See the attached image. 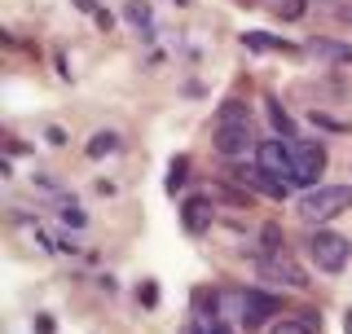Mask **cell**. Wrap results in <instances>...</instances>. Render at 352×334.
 <instances>
[{
    "instance_id": "obj_10",
    "label": "cell",
    "mask_w": 352,
    "mask_h": 334,
    "mask_svg": "<svg viewBox=\"0 0 352 334\" xmlns=\"http://www.w3.org/2000/svg\"><path fill=\"white\" fill-rule=\"evenodd\" d=\"M269 334H322V317L317 313H295V317H282L273 321Z\"/></svg>"
},
{
    "instance_id": "obj_21",
    "label": "cell",
    "mask_w": 352,
    "mask_h": 334,
    "mask_svg": "<svg viewBox=\"0 0 352 334\" xmlns=\"http://www.w3.org/2000/svg\"><path fill=\"white\" fill-rule=\"evenodd\" d=\"M141 304H146V308H154V304H159V291H154V282H141Z\"/></svg>"
},
{
    "instance_id": "obj_9",
    "label": "cell",
    "mask_w": 352,
    "mask_h": 334,
    "mask_svg": "<svg viewBox=\"0 0 352 334\" xmlns=\"http://www.w3.org/2000/svg\"><path fill=\"white\" fill-rule=\"evenodd\" d=\"M181 225H185V233H194V238H203V233H212V225H216L212 198H190V203L181 207Z\"/></svg>"
},
{
    "instance_id": "obj_5",
    "label": "cell",
    "mask_w": 352,
    "mask_h": 334,
    "mask_svg": "<svg viewBox=\"0 0 352 334\" xmlns=\"http://www.w3.org/2000/svg\"><path fill=\"white\" fill-rule=\"evenodd\" d=\"M291 159H295V185L313 189L326 172V146L322 141H291Z\"/></svg>"
},
{
    "instance_id": "obj_8",
    "label": "cell",
    "mask_w": 352,
    "mask_h": 334,
    "mask_svg": "<svg viewBox=\"0 0 352 334\" xmlns=\"http://www.w3.org/2000/svg\"><path fill=\"white\" fill-rule=\"evenodd\" d=\"M234 181L238 185H247V189H256V194H264V198H273V203H282L286 194H291V185H282V181H273L269 172L256 163V167H238L234 172Z\"/></svg>"
},
{
    "instance_id": "obj_14",
    "label": "cell",
    "mask_w": 352,
    "mask_h": 334,
    "mask_svg": "<svg viewBox=\"0 0 352 334\" xmlns=\"http://www.w3.org/2000/svg\"><path fill=\"white\" fill-rule=\"evenodd\" d=\"M115 150H119L115 132H93V137H88V159H106V154H115Z\"/></svg>"
},
{
    "instance_id": "obj_23",
    "label": "cell",
    "mask_w": 352,
    "mask_h": 334,
    "mask_svg": "<svg viewBox=\"0 0 352 334\" xmlns=\"http://www.w3.org/2000/svg\"><path fill=\"white\" fill-rule=\"evenodd\" d=\"M75 9H84V14H97V0H75Z\"/></svg>"
},
{
    "instance_id": "obj_22",
    "label": "cell",
    "mask_w": 352,
    "mask_h": 334,
    "mask_svg": "<svg viewBox=\"0 0 352 334\" xmlns=\"http://www.w3.org/2000/svg\"><path fill=\"white\" fill-rule=\"evenodd\" d=\"M36 334H53V317H49V313L36 317Z\"/></svg>"
},
{
    "instance_id": "obj_15",
    "label": "cell",
    "mask_w": 352,
    "mask_h": 334,
    "mask_svg": "<svg viewBox=\"0 0 352 334\" xmlns=\"http://www.w3.org/2000/svg\"><path fill=\"white\" fill-rule=\"evenodd\" d=\"M282 247H286L282 229H278V225H264V229H260V247H256V255H269V251H282Z\"/></svg>"
},
{
    "instance_id": "obj_16",
    "label": "cell",
    "mask_w": 352,
    "mask_h": 334,
    "mask_svg": "<svg viewBox=\"0 0 352 334\" xmlns=\"http://www.w3.org/2000/svg\"><path fill=\"white\" fill-rule=\"evenodd\" d=\"M269 9H273V14H278L282 22L304 18V0H269Z\"/></svg>"
},
{
    "instance_id": "obj_13",
    "label": "cell",
    "mask_w": 352,
    "mask_h": 334,
    "mask_svg": "<svg viewBox=\"0 0 352 334\" xmlns=\"http://www.w3.org/2000/svg\"><path fill=\"white\" fill-rule=\"evenodd\" d=\"M220 124H251V110L242 97H225L220 102Z\"/></svg>"
},
{
    "instance_id": "obj_24",
    "label": "cell",
    "mask_w": 352,
    "mask_h": 334,
    "mask_svg": "<svg viewBox=\"0 0 352 334\" xmlns=\"http://www.w3.org/2000/svg\"><path fill=\"white\" fill-rule=\"evenodd\" d=\"M344 330L352 334V308H348V313H344Z\"/></svg>"
},
{
    "instance_id": "obj_7",
    "label": "cell",
    "mask_w": 352,
    "mask_h": 334,
    "mask_svg": "<svg viewBox=\"0 0 352 334\" xmlns=\"http://www.w3.org/2000/svg\"><path fill=\"white\" fill-rule=\"evenodd\" d=\"M260 141L251 137V124H220L216 128V150L225 154V159H242L247 150H256Z\"/></svg>"
},
{
    "instance_id": "obj_12",
    "label": "cell",
    "mask_w": 352,
    "mask_h": 334,
    "mask_svg": "<svg viewBox=\"0 0 352 334\" xmlns=\"http://www.w3.org/2000/svg\"><path fill=\"white\" fill-rule=\"evenodd\" d=\"M242 44H247V49H256V53H295L291 44H282V40L264 36V31H247V36H242Z\"/></svg>"
},
{
    "instance_id": "obj_1",
    "label": "cell",
    "mask_w": 352,
    "mask_h": 334,
    "mask_svg": "<svg viewBox=\"0 0 352 334\" xmlns=\"http://www.w3.org/2000/svg\"><path fill=\"white\" fill-rule=\"evenodd\" d=\"M212 317L256 330V326L278 317V299L264 295V291H216L212 295Z\"/></svg>"
},
{
    "instance_id": "obj_17",
    "label": "cell",
    "mask_w": 352,
    "mask_h": 334,
    "mask_svg": "<svg viewBox=\"0 0 352 334\" xmlns=\"http://www.w3.org/2000/svg\"><path fill=\"white\" fill-rule=\"evenodd\" d=\"M269 119H273V128H278V132H282L286 141L295 137V124H291V115H286V110H282L278 102H269Z\"/></svg>"
},
{
    "instance_id": "obj_18",
    "label": "cell",
    "mask_w": 352,
    "mask_h": 334,
    "mask_svg": "<svg viewBox=\"0 0 352 334\" xmlns=\"http://www.w3.org/2000/svg\"><path fill=\"white\" fill-rule=\"evenodd\" d=\"M185 172H190V159H172V167H168V194H176V189L185 185Z\"/></svg>"
},
{
    "instance_id": "obj_20",
    "label": "cell",
    "mask_w": 352,
    "mask_h": 334,
    "mask_svg": "<svg viewBox=\"0 0 352 334\" xmlns=\"http://www.w3.org/2000/svg\"><path fill=\"white\" fill-rule=\"evenodd\" d=\"M128 22H132V27H146V22H150V9L146 5H128Z\"/></svg>"
},
{
    "instance_id": "obj_3",
    "label": "cell",
    "mask_w": 352,
    "mask_h": 334,
    "mask_svg": "<svg viewBox=\"0 0 352 334\" xmlns=\"http://www.w3.org/2000/svg\"><path fill=\"white\" fill-rule=\"evenodd\" d=\"M308 251H313L317 269L322 273H344L348 269V255H352V242L344 233H330V229H317L313 238H308Z\"/></svg>"
},
{
    "instance_id": "obj_11",
    "label": "cell",
    "mask_w": 352,
    "mask_h": 334,
    "mask_svg": "<svg viewBox=\"0 0 352 334\" xmlns=\"http://www.w3.org/2000/svg\"><path fill=\"white\" fill-rule=\"evenodd\" d=\"M308 53H313V58H326V62H352V44H335V40H313Z\"/></svg>"
},
{
    "instance_id": "obj_6",
    "label": "cell",
    "mask_w": 352,
    "mask_h": 334,
    "mask_svg": "<svg viewBox=\"0 0 352 334\" xmlns=\"http://www.w3.org/2000/svg\"><path fill=\"white\" fill-rule=\"evenodd\" d=\"M256 163L273 176V181H282V185H291V181H295L291 141H260V146H256Z\"/></svg>"
},
{
    "instance_id": "obj_19",
    "label": "cell",
    "mask_w": 352,
    "mask_h": 334,
    "mask_svg": "<svg viewBox=\"0 0 352 334\" xmlns=\"http://www.w3.org/2000/svg\"><path fill=\"white\" fill-rule=\"evenodd\" d=\"M84 220H88V216H84V211L75 207V203H66V207H62V225H71V229H84Z\"/></svg>"
},
{
    "instance_id": "obj_2",
    "label": "cell",
    "mask_w": 352,
    "mask_h": 334,
    "mask_svg": "<svg viewBox=\"0 0 352 334\" xmlns=\"http://www.w3.org/2000/svg\"><path fill=\"white\" fill-rule=\"evenodd\" d=\"M348 207H352V185H313L295 203L300 220H308V225H326V220L344 216Z\"/></svg>"
},
{
    "instance_id": "obj_4",
    "label": "cell",
    "mask_w": 352,
    "mask_h": 334,
    "mask_svg": "<svg viewBox=\"0 0 352 334\" xmlns=\"http://www.w3.org/2000/svg\"><path fill=\"white\" fill-rule=\"evenodd\" d=\"M256 269L264 282H286L291 291H308V273L291 260V251H269V255H256Z\"/></svg>"
}]
</instances>
